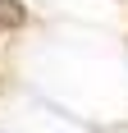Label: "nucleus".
Segmentation results:
<instances>
[{"label":"nucleus","mask_w":128,"mask_h":133,"mask_svg":"<svg viewBox=\"0 0 128 133\" xmlns=\"http://www.w3.org/2000/svg\"><path fill=\"white\" fill-rule=\"evenodd\" d=\"M27 23V9L18 0H0V32H14V28Z\"/></svg>","instance_id":"nucleus-1"}]
</instances>
